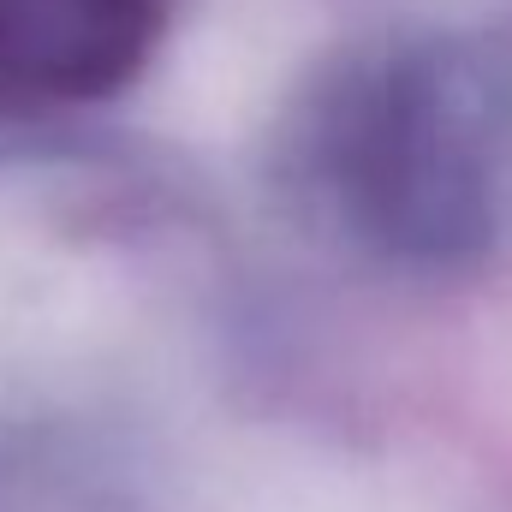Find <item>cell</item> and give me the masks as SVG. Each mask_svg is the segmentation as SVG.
I'll use <instances>...</instances> for the list:
<instances>
[{
	"instance_id": "1",
	"label": "cell",
	"mask_w": 512,
	"mask_h": 512,
	"mask_svg": "<svg viewBox=\"0 0 512 512\" xmlns=\"http://www.w3.org/2000/svg\"><path fill=\"white\" fill-rule=\"evenodd\" d=\"M161 36V0H0V114L120 90Z\"/></svg>"
}]
</instances>
